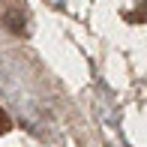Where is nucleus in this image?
I'll return each instance as SVG.
<instances>
[{
  "label": "nucleus",
  "instance_id": "2",
  "mask_svg": "<svg viewBox=\"0 0 147 147\" xmlns=\"http://www.w3.org/2000/svg\"><path fill=\"white\" fill-rule=\"evenodd\" d=\"M9 129H12V120H9V114H6L3 108H0V135H6Z\"/></svg>",
  "mask_w": 147,
  "mask_h": 147
},
{
  "label": "nucleus",
  "instance_id": "1",
  "mask_svg": "<svg viewBox=\"0 0 147 147\" xmlns=\"http://www.w3.org/2000/svg\"><path fill=\"white\" fill-rule=\"evenodd\" d=\"M3 21H6V27H9L12 33H24V30H27V24H24V15H21V12H6Z\"/></svg>",
  "mask_w": 147,
  "mask_h": 147
}]
</instances>
